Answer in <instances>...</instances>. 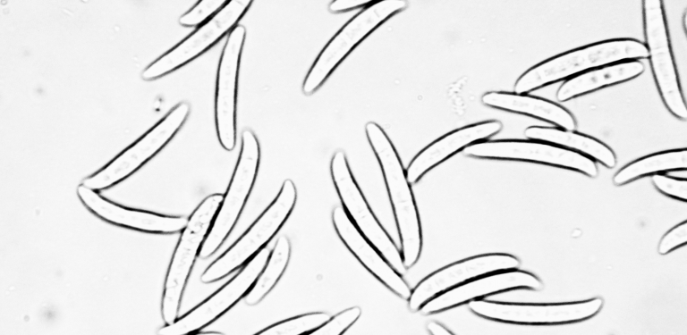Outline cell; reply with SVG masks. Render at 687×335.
I'll use <instances>...</instances> for the list:
<instances>
[{"instance_id":"obj_1","label":"cell","mask_w":687,"mask_h":335,"mask_svg":"<svg viewBox=\"0 0 687 335\" xmlns=\"http://www.w3.org/2000/svg\"><path fill=\"white\" fill-rule=\"evenodd\" d=\"M366 135L381 165L402 242L405 268L412 266L421 250V230L416 204L399 156L382 128L365 126Z\"/></svg>"},{"instance_id":"obj_2","label":"cell","mask_w":687,"mask_h":335,"mask_svg":"<svg viewBox=\"0 0 687 335\" xmlns=\"http://www.w3.org/2000/svg\"><path fill=\"white\" fill-rule=\"evenodd\" d=\"M647 57V46L635 39L599 42L567 52L532 67L518 79L514 90L517 94H524L591 68Z\"/></svg>"},{"instance_id":"obj_3","label":"cell","mask_w":687,"mask_h":335,"mask_svg":"<svg viewBox=\"0 0 687 335\" xmlns=\"http://www.w3.org/2000/svg\"><path fill=\"white\" fill-rule=\"evenodd\" d=\"M223 198L222 194L207 197L191 214L182 231L168 268L162 298V316L166 324L177 319L182 291L191 266Z\"/></svg>"},{"instance_id":"obj_4","label":"cell","mask_w":687,"mask_h":335,"mask_svg":"<svg viewBox=\"0 0 687 335\" xmlns=\"http://www.w3.org/2000/svg\"><path fill=\"white\" fill-rule=\"evenodd\" d=\"M294 183L285 180L276 197L248 230L202 273L203 283L216 281L245 264L282 227L296 201Z\"/></svg>"},{"instance_id":"obj_5","label":"cell","mask_w":687,"mask_h":335,"mask_svg":"<svg viewBox=\"0 0 687 335\" xmlns=\"http://www.w3.org/2000/svg\"><path fill=\"white\" fill-rule=\"evenodd\" d=\"M406 6L407 2L403 0H381L367 5L321 51L303 81V93L307 96L313 94L357 44Z\"/></svg>"},{"instance_id":"obj_6","label":"cell","mask_w":687,"mask_h":335,"mask_svg":"<svg viewBox=\"0 0 687 335\" xmlns=\"http://www.w3.org/2000/svg\"><path fill=\"white\" fill-rule=\"evenodd\" d=\"M259 144L255 134L245 130L238 162L221 205L206 236L199 256L208 258L224 242L234 226L254 184L259 163Z\"/></svg>"},{"instance_id":"obj_7","label":"cell","mask_w":687,"mask_h":335,"mask_svg":"<svg viewBox=\"0 0 687 335\" xmlns=\"http://www.w3.org/2000/svg\"><path fill=\"white\" fill-rule=\"evenodd\" d=\"M189 113L188 103L178 104L139 140L101 170L86 178L83 185L93 190L104 189L131 175L173 138Z\"/></svg>"},{"instance_id":"obj_8","label":"cell","mask_w":687,"mask_h":335,"mask_svg":"<svg viewBox=\"0 0 687 335\" xmlns=\"http://www.w3.org/2000/svg\"><path fill=\"white\" fill-rule=\"evenodd\" d=\"M331 176L350 219L361 234L381 253L400 274L405 267L402 254L374 216L350 171L343 151L335 153L330 164Z\"/></svg>"},{"instance_id":"obj_9","label":"cell","mask_w":687,"mask_h":335,"mask_svg":"<svg viewBox=\"0 0 687 335\" xmlns=\"http://www.w3.org/2000/svg\"><path fill=\"white\" fill-rule=\"evenodd\" d=\"M250 4V0L228 1L196 31L147 66L141 73L142 79H158L202 54L235 27Z\"/></svg>"},{"instance_id":"obj_10","label":"cell","mask_w":687,"mask_h":335,"mask_svg":"<svg viewBox=\"0 0 687 335\" xmlns=\"http://www.w3.org/2000/svg\"><path fill=\"white\" fill-rule=\"evenodd\" d=\"M269 255L267 247L260 249L231 281L188 314L160 329L157 333L185 335L212 322L246 295L265 267Z\"/></svg>"},{"instance_id":"obj_11","label":"cell","mask_w":687,"mask_h":335,"mask_svg":"<svg viewBox=\"0 0 687 335\" xmlns=\"http://www.w3.org/2000/svg\"><path fill=\"white\" fill-rule=\"evenodd\" d=\"M643 7L647 48L659 91L670 112L686 119V105L671 55L661 1L646 0Z\"/></svg>"},{"instance_id":"obj_12","label":"cell","mask_w":687,"mask_h":335,"mask_svg":"<svg viewBox=\"0 0 687 335\" xmlns=\"http://www.w3.org/2000/svg\"><path fill=\"white\" fill-rule=\"evenodd\" d=\"M601 298L557 305H526L474 299L470 309L485 318L515 323H562L584 320L598 312Z\"/></svg>"},{"instance_id":"obj_13","label":"cell","mask_w":687,"mask_h":335,"mask_svg":"<svg viewBox=\"0 0 687 335\" xmlns=\"http://www.w3.org/2000/svg\"><path fill=\"white\" fill-rule=\"evenodd\" d=\"M462 151L470 156L528 160L574 169L592 177L598 174L596 163L590 158L552 144L520 140L479 141Z\"/></svg>"},{"instance_id":"obj_14","label":"cell","mask_w":687,"mask_h":335,"mask_svg":"<svg viewBox=\"0 0 687 335\" xmlns=\"http://www.w3.org/2000/svg\"><path fill=\"white\" fill-rule=\"evenodd\" d=\"M519 260L507 254H488L470 257L431 273L423 279L408 298L411 311L417 312L429 299L473 278L516 269Z\"/></svg>"},{"instance_id":"obj_15","label":"cell","mask_w":687,"mask_h":335,"mask_svg":"<svg viewBox=\"0 0 687 335\" xmlns=\"http://www.w3.org/2000/svg\"><path fill=\"white\" fill-rule=\"evenodd\" d=\"M245 28L236 25L223 49L217 70L215 116L220 145L227 151L235 146V104L238 72Z\"/></svg>"},{"instance_id":"obj_16","label":"cell","mask_w":687,"mask_h":335,"mask_svg":"<svg viewBox=\"0 0 687 335\" xmlns=\"http://www.w3.org/2000/svg\"><path fill=\"white\" fill-rule=\"evenodd\" d=\"M539 280L533 274L518 270L499 271L473 278L427 301L420 311L423 314L442 312L479 299L481 297L517 288L538 289Z\"/></svg>"},{"instance_id":"obj_17","label":"cell","mask_w":687,"mask_h":335,"mask_svg":"<svg viewBox=\"0 0 687 335\" xmlns=\"http://www.w3.org/2000/svg\"><path fill=\"white\" fill-rule=\"evenodd\" d=\"M332 221L342 241L365 268L396 295L408 299L411 293L410 287L401 274L361 234L343 207L336 206L334 209Z\"/></svg>"},{"instance_id":"obj_18","label":"cell","mask_w":687,"mask_h":335,"mask_svg":"<svg viewBox=\"0 0 687 335\" xmlns=\"http://www.w3.org/2000/svg\"><path fill=\"white\" fill-rule=\"evenodd\" d=\"M77 194L92 213L122 226L151 232L176 233L182 231L188 222V219L182 216H167L123 207L83 184L77 188Z\"/></svg>"},{"instance_id":"obj_19","label":"cell","mask_w":687,"mask_h":335,"mask_svg":"<svg viewBox=\"0 0 687 335\" xmlns=\"http://www.w3.org/2000/svg\"><path fill=\"white\" fill-rule=\"evenodd\" d=\"M502 129L498 121H487L455 130L439 138L421 150L411 162L406 177L409 183L417 182L428 170L457 151L496 134Z\"/></svg>"},{"instance_id":"obj_20","label":"cell","mask_w":687,"mask_h":335,"mask_svg":"<svg viewBox=\"0 0 687 335\" xmlns=\"http://www.w3.org/2000/svg\"><path fill=\"white\" fill-rule=\"evenodd\" d=\"M481 100L486 105L547 120L565 130L572 131L575 128L573 116L564 107L548 100L524 94L497 91L484 94Z\"/></svg>"},{"instance_id":"obj_21","label":"cell","mask_w":687,"mask_h":335,"mask_svg":"<svg viewBox=\"0 0 687 335\" xmlns=\"http://www.w3.org/2000/svg\"><path fill=\"white\" fill-rule=\"evenodd\" d=\"M644 71L638 61H627L594 69L565 81L557 91L559 101H565L604 86L632 79Z\"/></svg>"},{"instance_id":"obj_22","label":"cell","mask_w":687,"mask_h":335,"mask_svg":"<svg viewBox=\"0 0 687 335\" xmlns=\"http://www.w3.org/2000/svg\"><path fill=\"white\" fill-rule=\"evenodd\" d=\"M525 136L529 138L539 139L576 149L601 162L609 168L614 167L616 163L613 151L605 144L591 137L571 130L547 127H529L525 130Z\"/></svg>"},{"instance_id":"obj_23","label":"cell","mask_w":687,"mask_h":335,"mask_svg":"<svg viewBox=\"0 0 687 335\" xmlns=\"http://www.w3.org/2000/svg\"><path fill=\"white\" fill-rule=\"evenodd\" d=\"M291 255L290 241L285 236L277 239L265 267L244 296L245 303L254 306L259 303L274 288L284 272Z\"/></svg>"},{"instance_id":"obj_24","label":"cell","mask_w":687,"mask_h":335,"mask_svg":"<svg viewBox=\"0 0 687 335\" xmlns=\"http://www.w3.org/2000/svg\"><path fill=\"white\" fill-rule=\"evenodd\" d=\"M687 167L686 149L671 150L639 159L620 170L614 177L616 185L654 172L681 170Z\"/></svg>"},{"instance_id":"obj_25","label":"cell","mask_w":687,"mask_h":335,"mask_svg":"<svg viewBox=\"0 0 687 335\" xmlns=\"http://www.w3.org/2000/svg\"><path fill=\"white\" fill-rule=\"evenodd\" d=\"M331 316L324 312L309 313L278 322L258 332L259 335H301L323 325Z\"/></svg>"},{"instance_id":"obj_26","label":"cell","mask_w":687,"mask_h":335,"mask_svg":"<svg viewBox=\"0 0 687 335\" xmlns=\"http://www.w3.org/2000/svg\"><path fill=\"white\" fill-rule=\"evenodd\" d=\"M361 310L353 306L341 311L330 317L323 325L319 326L310 334L311 335H340L351 327L360 317Z\"/></svg>"},{"instance_id":"obj_27","label":"cell","mask_w":687,"mask_h":335,"mask_svg":"<svg viewBox=\"0 0 687 335\" xmlns=\"http://www.w3.org/2000/svg\"><path fill=\"white\" fill-rule=\"evenodd\" d=\"M227 2L228 1L225 0L199 1L195 6L179 18V23L184 27H193L204 24V21L215 15Z\"/></svg>"},{"instance_id":"obj_28","label":"cell","mask_w":687,"mask_h":335,"mask_svg":"<svg viewBox=\"0 0 687 335\" xmlns=\"http://www.w3.org/2000/svg\"><path fill=\"white\" fill-rule=\"evenodd\" d=\"M652 180L661 192L684 201L687 199L686 179H674L664 174H656L652 177Z\"/></svg>"},{"instance_id":"obj_29","label":"cell","mask_w":687,"mask_h":335,"mask_svg":"<svg viewBox=\"0 0 687 335\" xmlns=\"http://www.w3.org/2000/svg\"><path fill=\"white\" fill-rule=\"evenodd\" d=\"M687 241V222L677 225L670 230L661 239L658 252L665 255Z\"/></svg>"},{"instance_id":"obj_30","label":"cell","mask_w":687,"mask_h":335,"mask_svg":"<svg viewBox=\"0 0 687 335\" xmlns=\"http://www.w3.org/2000/svg\"><path fill=\"white\" fill-rule=\"evenodd\" d=\"M371 3L372 1L365 0H335L329 4L328 9L332 13L346 12L365 6L366 4L369 5Z\"/></svg>"},{"instance_id":"obj_31","label":"cell","mask_w":687,"mask_h":335,"mask_svg":"<svg viewBox=\"0 0 687 335\" xmlns=\"http://www.w3.org/2000/svg\"><path fill=\"white\" fill-rule=\"evenodd\" d=\"M428 330L434 335H450L452 332L441 324L431 322L428 324Z\"/></svg>"}]
</instances>
